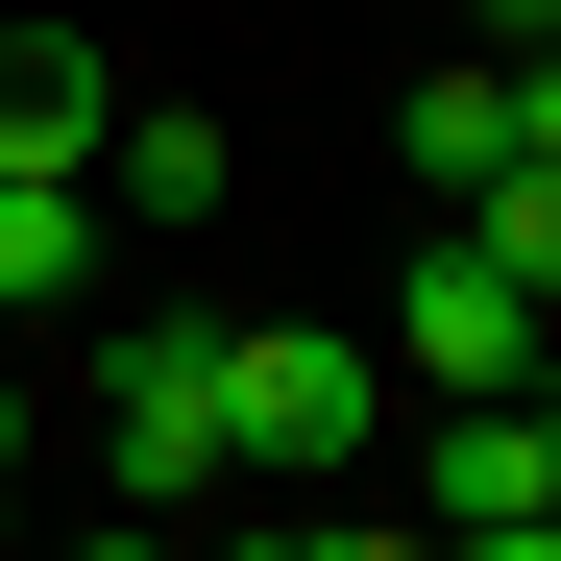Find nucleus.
<instances>
[{
	"label": "nucleus",
	"mask_w": 561,
	"mask_h": 561,
	"mask_svg": "<svg viewBox=\"0 0 561 561\" xmlns=\"http://www.w3.org/2000/svg\"><path fill=\"white\" fill-rule=\"evenodd\" d=\"M513 415H537V513H561V366H537V391H513Z\"/></svg>",
	"instance_id": "11"
},
{
	"label": "nucleus",
	"mask_w": 561,
	"mask_h": 561,
	"mask_svg": "<svg viewBox=\"0 0 561 561\" xmlns=\"http://www.w3.org/2000/svg\"><path fill=\"white\" fill-rule=\"evenodd\" d=\"M73 561H171V537H73Z\"/></svg>",
	"instance_id": "14"
},
{
	"label": "nucleus",
	"mask_w": 561,
	"mask_h": 561,
	"mask_svg": "<svg viewBox=\"0 0 561 561\" xmlns=\"http://www.w3.org/2000/svg\"><path fill=\"white\" fill-rule=\"evenodd\" d=\"M439 220H463V244H489V268H513V294L561 318V147H513V171H489V196H439Z\"/></svg>",
	"instance_id": "8"
},
{
	"label": "nucleus",
	"mask_w": 561,
	"mask_h": 561,
	"mask_svg": "<svg viewBox=\"0 0 561 561\" xmlns=\"http://www.w3.org/2000/svg\"><path fill=\"white\" fill-rule=\"evenodd\" d=\"M99 123H123L99 49H73V25H0V171H99Z\"/></svg>",
	"instance_id": "4"
},
{
	"label": "nucleus",
	"mask_w": 561,
	"mask_h": 561,
	"mask_svg": "<svg viewBox=\"0 0 561 561\" xmlns=\"http://www.w3.org/2000/svg\"><path fill=\"white\" fill-rule=\"evenodd\" d=\"M489 513H537V415H513V391H439V439H415V537H489Z\"/></svg>",
	"instance_id": "5"
},
{
	"label": "nucleus",
	"mask_w": 561,
	"mask_h": 561,
	"mask_svg": "<svg viewBox=\"0 0 561 561\" xmlns=\"http://www.w3.org/2000/svg\"><path fill=\"white\" fill-rule=\"evenodd\" d=\"M391 147H415V196H489V171H513V49H439L391 99Z\"/></svg>",
	"instance_id": "6"
},
{
	"label": "nucleus",
	"mask_w": 561,
	"mask_h": 561,
	"mask_svg": "<svg viewBox=\"0 0 561 561\" xmlns=\"http://www.w3.org/2000/svg\"><path fill=\"white\" fill-rule=\"evenodd\" d=\"M318 561H439V537L415 513H318Z\"/></svg>",
	"instance_id": "10"
},
{
	"label": "nucleus",
	"mask_w": 561,
	"mask_h": 561,
	"mask_svg": "<svg viewBox=\"0 0 561 561\" xmlns=\"http://www.w3.org/2000/svg\"><path fill=\"white\" fill-rule=\"evenodd\" d=\"M489 25H513V49H561V0H489Z\"/></svg>",
	"instance_id": "12"
},
{
	"label": "nucleus",
	"mask_w": 561,
	"mask_h": 561,
	"mask_svg": "<svg viewBox=\"0 0 561 561\" xmlns=\"http://www.w3.org/2000/svg\"><path fill=\"white\" fill-rule=\"evenodd\" d=\"M366 439H391V366H366V342H318V318H220V463L342 489Z\"/></svg>",
	"instance_id": "1"
},
{
	"label": "nucleus",
	"mask_w": 561,
	"mask_h": 561,
	"mask_svg": "<svg viewBox=\"0 0 561 561\" xmlns=\"http://www.w3.org/2000/svg\"><path fill=\"white\" fill-rule=\"evenodd\" d=\"M99 463L171 513V489H220V318H123L99 342Z\"/></svg>",
	"instance_id": "2"
},
{
	"label": "nucleus",
	"mask_w": 561,
	"mask_h": 561,
	"mask_svg": "<svg viewBox=\"0 0 561 561\" xmlns=\"http://www.w3.org/2000/svg\"><path fill=\"white\" fill-rule=\"evenodd\" d=\"M73 294V171H0V318Z\"/></svg>",
	"instance_id": "9"
},
{
	"label": "nucleus",
	"mask_w": 561,
	"mask_h": 561,
	"mask_svg": "<svg viewBox=\"0 0 561 561\" xmlns=\"http://www.w3.org/2000/svg\"><path fill=\"white\" fill-rule=\"evenodd\" d=\"M0 489H25V391H0Z\"/></svg>",
	"instance_id": "13"
},
{
	"label": "nucleus",
	"mask_w": 561,
	"mask_h": 561,
	"mask_svg": "<svg viewBox=\"0 0 561 561\" xmlns=\"http://www.w3.org/2000/svg\"><path fill=\"white\" fill-rule=\"evenodd\" d=\"M99 171H123V220H220V196H244L220 123H99Z\"/></svg>",
	"instance_id": "7"
},
{
	"label": "nucleus",
	"mask_w": 561,
	"mask_h": 561,
	"mask_svg": "<svg viewBox=\"0 0 561 561\" xmlns=\"http://www.w3.org/2000/svg\"><path fill=\"white\" fill-rule=\"evenodd\" d=\"M537 342H561V318L439 220V244H415V294H391V366H415V391H537Z\"/></svg>",
	"instance_id": "3"
}]
</instances>
